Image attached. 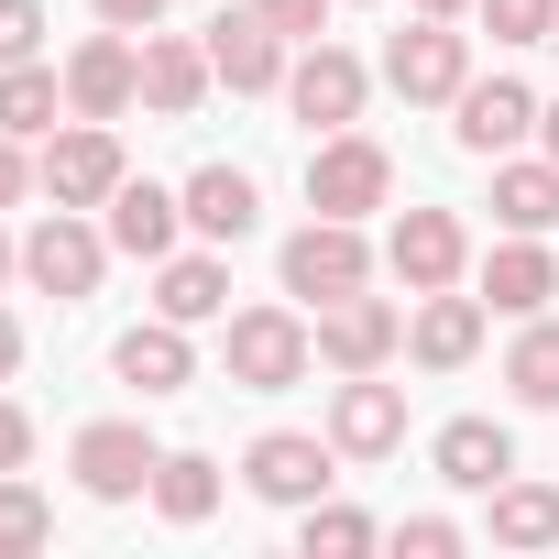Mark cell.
I'll return each instance as SVG.
<instances>
[{
  "label": "cell",
  "mask_w": 559,
  "mask_h": 559,
  "mask_svg": "<svg viewBox=\"0 0 559 559\" xmlns=\"http://www.w3.org/2000/svg\"><path fill=\"white\" fill-rule=\"evenodd\" d=\"M559 297V252H548V230H504L493 252H483V308L493 319H537Z\"/></svg>",
  "instance_id": "16"
},
{
  "label": "cell",
  "mask_w": 559,
  "mask_h": 559,
  "mask_svg": "<svg viewBox=\"0 0 559 559\" xmlns=\"http://www.w3.org/2000/svg\"><path fill=\"white\" fill-rule=\"evenodd\" d=\"M23 187H45V176H34V154H23V132H0V209H23Z\"/></svg>",
  "instance_id": "35"
},
{
  "label": "cell",
  "mask_w": 559,
  "mask_h": 559,
  "mask_svg": "<svg viewBox=\"0 0 559 559\" xmlns=\"http://www.w3.org/2000/svg\"><path fill=\"white\" fill-rule=\"evenodd\" d=\"M537 143H548V154H559V99H548V110H537Z\"/></svg>",
  "instance_id": "40"
},
{
  "label": "cell",
  "mask_w": 559,
  "mask_h": 559,
  "mask_svg": "<svg viewBox=\"0 0 559 559\" xmlns=\"http://www.w3.org/2000/svg\"><path fill=\"white\" fill-rule=\"evenodd\" d=\"M154 439H143V417H88L78 439H67V472H78V493L88 504H143L154 493Z\"/></svg>",
  "instance_id": "6"
},
{
  "label": "cell",
  "mask_w": 559,
  "mask_h": 559,
  "mask_svg": "<svg viewBox=\"0 0 559 559\" xmlns=\"http://www.w3.org/2000/svg\"><path fill=\"white\" fill-rule=\"evenodd\" d=\"M219 362H230L241 395H286V384H308V362H319V319H297V308H241L230 341H219Z\"/></svg>",
  "instance_id": "1"
},
{
  "label": "cell",
  "mask_w": 559,
  "mask_h": 559,
  "mask_svg": "<svg viewBox=\"0 0 559 559\" xmlns=\"http://www.w3.org/2000/svg\"><path fill=\"white\" fill-rule=\"evenodd\" d=\"M384 263H395V286H406V297L461 286V274H472V230H461V209H406V219L384 230Z\"/></svg>",
  "instance_id": "10"
},
{
  "label": "cell",
  "mask_w": 559,
  "mask_h": 559,
  "mask_svg": "<svg viewBox=\"0 0 559 559\" xmlns=\"http://www.w3.org/2000/svg\"><path fill=\"white\" fill-rule=\"evenodd\" d=\"M493 219H504V230H559V154L493 165Z\"/></svg>",
  "instance_id": "27"
},
{
  "label": "cell",
  "mask_w": 559,
  "mask_h": 559,
  "mask_svg": "<svg viewBox=\"0 0 559 559\" xmlns=\"http://www.w3.org/2000/svg\"><path fill=\"white\" fill-rule=\"evenodd\" d=\"M67 121V67H45V56H23V67H0V132H23V143H45Z\"/></svg>",
  "instance_id": "25"
},
{
  "label": "cell",
  "mask_w": 559,
  "mask_h": 559,
  "mask_svg": "<svg viewBox=\"0 0 559 559\" xmlns=\"http://www.w3.org/2000/svg\"><path fill=\"white\" fill-rule=\"evenodd\" d=\"M12 373H23V319L0 308V384H12Z\"/></svg>",
  "instance_id": "38"
},
{
  "label": "cell",
  "mask_w": 559,
  "mask_h": 559,
  "mask_svg": "<svg viewBox=\"0 0 559 559\" xmlns=\"http://www.w3.org/2000/svg\"><path fill=\"white\" fill-rule=\"evenodd\" d=\"M417 12H439V23H461V12H472V0H417Z\"/></svg>",
  "instance_id": "41"
},
{
  "label": "cell",
  "mask_w": 559,
  "mask_h": 559,
  "mask_svg": "<svg viewBox=\"0 0 559 559\" xmlns=\"http://www.w3.org/2000/svg\"><path fill=\"white\" fill-rule=\"evenodd\" d=\"M362 99H373V67L352 56V45H297V67H286V110L308 121V132H352L362 121Z\"/></svg>",
  "instance_id": "7"
},
{
  "label": "cell",
  "mask_w": 559,
  "mask_h": 559,
  "mask_svg": "<svg viewBox=\"0 0 559 559\" xmlns=\"http://www.w3.org/2000/svg\"><path fill=\"white\" fill-rule=\"evenodd\" d=\"M373 537H384V526H373L362 504H330V493H319V504H297V548H308V559H362Z\"/></svg>",
  "instance_id": "29"
},
{
  "label": "cell",
  "mask_w": 559,
  "mask_h": 559,
  "mask_svg": "<svg viewBox=\"0 0 559 559\" xmlns=\"http://www.w3.org/2000/svg\"><path fill=\"white\" fill-rule=\"evenodd\" d=\"M154 515L165 526H209L219 515V461L209 450H165L154 461Z\"/></svg>",
  "instance_id": "26"
},
{
  "label": "cell",
  "mask_w": 559,
  "mask_h": 559,
  "mask_svg": "<svg viewBox=\"0 0 559 559\" xmlns=\"http://www.w3.org/2000/svg\"><path fill=\"white\" fill-rule=\"evenodd\" d=\"M99 23H110V34H154V23H165V0H99Z\"/></svg>",
  "instance_id": "37"
},
{
  "label": "cell",
  "mask_w": 559,
  "mask_h": 559,
  "mask_svg": "<svg viewBox=\"0 0 559 559\" xmlns=\"http://www.w3.org/2000/svg\"><path fill=\"white\" fill-rule=\"evenodd\" d=\"M537 88H515V78H472L461 99H450V132H461V154H483V165H504L526 132H537Z\"/></svg>",
  "instance_id": "14"
},
{
  "label": "cell",
  "mask_w": 559,
  "mask_h": 559,
  "mask_svg": "<svg viewBox=\"0 0 559 559\" xmlns=\"http://www.w3.org/2000/svg\"><path fill=\"white\" fill-rule=\"evenodd\" d=\"M143 99V34H88L78 56H67V121H121Z\"/></svg>",
  "instance_id": "11"
},
{
  "label": "cell",
  "mask_w": 559,
  "mask_h": 559,
  "mask_svg": "<svg viewBox=\"0 0 559 559\" xmlns=\"http://www.w3.org/2000/svg\"><path fill=\"white\" fill-rule=\"evenodd\" d=\"M12 274H23V241H12V230H0V286H12Z\"/></svg>",
  "instance_id": "39"
},
{
  "label": "cell",
  "mask_w": 559,
  "mask_h": 559,
  "mask_svg": "<svg viewBox=\"0 0 559 559\" xmlns=\"http://www.w3.org/2000/svg\"><path fill=\"white\" fill-rule=\"evenodd\" d=\"M209 67H219V88H230V99H263V88H286L297 45L274 34L252 0H241V12H219V23H209Z\"/></svg>",
  "instance_id": "13"
},
{
  "label": "cell",
  "mask_w": 559,
  "mask_h": 559,
  "mask_svg": "<svg viewBox=\"0 0 559 559\" xmlns=\"http://www.w3.org/2000/svg\"><path fill=\"white\" fill-rule=\"evenodd\" d=\"M23 461H34V417L0 395V472H23Z\"/></svg>",
  "instance_id": "36"
},
{
  "label": "cell",
  "mask_w": 559,
  "mask_h": 559,
  "mask_svg": "<svg viewBox=\"0 0 559 559\" xmlns=\"http://www.w3.org/2000/svg\"><path fill=\"white\" fill-rule=\"evenodd\" d=\"M45 537H56V504H45L23 472H0V559H34Z\"/></svg>",
  "instance_id": "30"
},
{
  "label": "cell",
  "mask_w": 559,
  "mask_h": 559,
  "mask_svg": "<svg viewBox=\"0 0 559 559\" xmlns=\"http://www.w3.org/2000/svg\"><path fill=\"white\" fill-rule=\"evenodd\" d=\"M99 274H110V230H99L88 209H45V219L23 230V286H45L56 308L99 297Z\"/></svg>",
  "instance_id": "4"
},
{
  "label": "cell",
  "mask_w": 559,
  "mask_h": 559,
  "mask_svg": "<svg viewBox=\"0 0 559 559\" xmlns=\"http://www.w3.org/2000/svg\"><path fill=\"white\" fill-rule=\"evenodd\" d=\"M45 56V0H0V67Z\"/></svg>",
  "instance_id": "32"
},
{
  "label": "cell",
  "mask_w": 559,
  "mask_h": 559,
  "mask_svg": "<svg viewBox=\"0 0 559 559\" xmlns=\"http://www.w3.org/2000/svg\"><path fill=\"white\" fill-rule=\"evenodd\" d=\"M395 548H406V559H450V548H461V515H406Z\"/></svg>",
  "instance_id": "34"
},
{
  "label": "cell",
  "mask_w": 559,
  "mask_h": 559,
  "mask_svg": "<svg viewBox=\"0 0 559 559\" xmlns=\"http://www.w3.org/2000/svg\"><path fill=\"white\" fill-rule=\"evenodd\" d=\"M428 461H439L450 493H493V483L515 472V428H504V417H450V428L428 439Z\"/></svg>",
  "instance_id": "21"
},
{
  "label": "cell",
  "mask_w": 559,
  "mask_h": 559,
  "mask_svg": "<svg viewBox=\"0 0 559 559\" xmlns=\"http://www.w3.org/2000/svg\"><path fill=\"white\" fill-rule=\"evenodd\" d=\"M110 373L154 406V395H187V384H198V352H187V330H176V319H143V330H121V341H110Z\"/></svg>",
  "instance_id": "20"
},
{
  "label": "cell",
  "mask_w": 559,
  "mask_h": 559,
  "mask_svg": "<svg viewBox=\"0 0 559 559\" xmlns=\"http://www.w3.org/2000/svg\"><path fill=\"white\" fill-rule=\"evenodd\" d=\"M219 88V67H209V45H187V34H143V110L154 121H198V99Z\"/></svg>",
  "instance_id": "18"
},
{
  "label": "cell",
  "mask_w": 559,
  "mask_h": 559,
  "mask_svg": "<svg viewBox=\"0 0 559 559\" xmlns=\"http://www.w3.org/2000/svg\"><path fill=\"white\" fill-rule=\"evenodd\" d=\"M176 198H187V230H198V241H252V219H263V187H252L241 165H198Z\"/></svg>",
  "instance_id": "23"
},
{
  "label": "cell",
  "mask_w": 559,
  "mask_h": 559,
  "mask_svg": "<svg viewBox=\"0 0 559 559\" xmlns=\"http://www.w3.org/2000/svg\"><path fill=\"white\" fill-rule=\"evenodd\" d=\"M504 384H515V406L559 417V319H548V308H537V319H515V352H504Z\"/></svg>",
  "instance_id": "28"
},
{
  "label": "cell",
  "mask_w": 559,
  "mask_h": 559,
  "mask_svg": "<svg viewBox=\"0 0 559 559\" xmlns=\"http://www.w3.org/2000/svg\"><path fill=\"white\" fill-rule=\"evenodd\" d=\"M483 537H493V548H559V483H537V472H504V483H493V515H483Z\"/></svg>",
  "instance_id": "24"
},
{
  "label": "cell",
  "mask_w": 559,
  "mask_h": 559,
  "mask_svg": "<svg viewBox=\"0 0 559 559\" xmlns=\"http://www.w3.org/2000/svg\"><path fill=\"white\" fill-rule=\"evenodd\" d=\"M548 56H559V34H548Z\"/></svg>",
  "instance_id": "42"
},
{
  "label": "cell",
  "mask_w": 559,
  "mask_h": 559,
  "mask_svg": "<svg viewBox=\"0 0 559 559\" xmlns=\"http://www.w3.org/2000/svg\"><path fill=\"white\" fill-rule=\"evenodd\" d=\"M252 12L286 34V45H319V23H330V0H252Z\"/></svg>",
  "instance_id": "33"
},
{
  "label": "cell",
  "mask_w": 559,
  "mask_h": 559,
  "mask_svg": "<svg viewBox=\"0 0 559 559\" xmlns=\"http://www.w3.org/2000/svg\"><path fill=\"white\" fill-rule=\"evenodd\" d=\"M99 230H110V252H132V263H165V252L187 241V198H176V187H154V176H121Z\"/></svg>",
  "instance_id": "17"
},
{
  "label": "cell",
  "mask_w": 559,
  "mask_h": 559,
  "mask_svg": "<svg viewBox=\"0 0 559 559\" xmlns=\"http://www.w3.org/2000/svg\"><path fill=\"white\" fill-rule=\"evenodd\" d=\"M274 274H286L297 308H330V297H362L373 286V241H362V219H308V230H286Z\"/></svg>",
  "instance_id": "2"
},
{
  "label": "cell",
  "mask_w": 559,
  "mask_h": 559,
  "mask_svg": "<svg viewBox=\"0 0 559 559\" xmlns=\"http://www.w3.org/2000/svg\"><path fill=\"white\" fill-rule=\"evenodd\" d=\"M472 12L493 23V45H548L559 34V0H472Z\"/></svg>",
  "instance_id": "31"
},
{
  "label": "cell",
  "mask_w": 559,
  "mask_h": 559,
  "mask_svg": "<svg viewBox=\"0 0 559 559\" xmlns=\"http://www.w3.org/2000/svg\"><path fill=\"white\" fill-rule=\"evenodd\" d=\"M154 319H176V330L230 319V263H219V252H165V263H154Z\"/></svg>",
  "instance_id": "22"
},
{
  "label": "cell",
  "mask_w": 559,
  "mask_h": 559,
  "mask_svg": "<svg viewBox=\"0 0 559 559\" xmlns=\"http://www.w3.org/2000/svg\"><path fill=\"white\" fill-rule=\"evenodd\" d=\"M483 297H461V286H439V297H417V319H406V362H428V373H461L472 352H483Z\"/></svg>",
  "instance_id": "19"
},
{
  "label": "cell",
  "mask_w": 559,
  "mask_h": 559,
  "mask_svg": "<svg viewBox=\"0 0 559 559\" xmlns=\"http://www.w3.org/2000/svg\"><path fill=\"white\" fill-rule=\"evenodd\" d=\"M395 352H406V308H395V297L362 286V297H330V308H319V362H330V373H384Z\"/></svg>",
  "instance_id": "12"
},
{
  "label": "cell",
  "mask_w": 559,
  "mask_h": 559,
  "mask_svg": "<svg viewBox=\"0 0 559 559\" xmlns=\"http://www.w3.org/2000/svg\"><path fill=\"white\" fill-rule=\"evenodd\" d=\"M384 198H395V154H384L362 121L308 143V209H319V219H373Z\"/></svg>",
  "instance_id": "3"
},
{
  "label": "cell",
  "mask_w": 559,
  "mask_h": 559,
  "mask_svg": "<svg viewBox=\"0 0 559 559\" xmlns=\"http://www.w3.org/2000/svg\"><path fill=\"white\" fill-rule=\"evenodd\" d=\"M34 176H45L56 209H110V187H121L132 165H121V132H110V121H67V132H45Z\"/></svg>",
  "instance_id": "8"
},
{
  "label": "cell",
  "mask_w": 559,
  "mask_h": 559,
  "mask_svg": "<svg viewBox=\"0 0 559 559\" xmlns=\"http://www.w3.org/2000/svg\"><path fill=\"white\" fill-rule=\"evenodd\" d=\"M330 439H341V461H384V450H406V384H384V373H341V384H330Z\"/></svg>",
  "instance_id": "15"
},
{
  "label": "cell",
  "mask_w": 559,
  "mask_h": 559,
  "mask_svg": "<svg viewBox=\"0 0 559 559\" xmlns=\"http://www.w3.org/2000/svg\"><path fill=\"white\" fill-rule=\"evenodd\" d=\"M384 88H395V99H417V110H450V99L472 88V34H461V23H439V12H417V23L384 45Z\"/></svg>",
  "instance_id": "5"
},
{
  "label": "cell",
  "mask_w": 559,
  "mask_h": 559,
  "mask_svg": "<svg viewBox=\"0 0 559 559\" xmlns=\"http://www.w3.org/2000/svg\"><path fill=\"white\" fill-rule=\"evenodd\" d=\"M241 483L263 493V504H319L330 483H341V439H308V428H263L252 450H241Z\"/></svg>",
  "instance_id": "9"
}]
</instances>
